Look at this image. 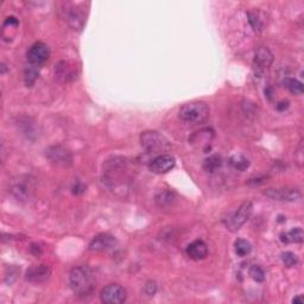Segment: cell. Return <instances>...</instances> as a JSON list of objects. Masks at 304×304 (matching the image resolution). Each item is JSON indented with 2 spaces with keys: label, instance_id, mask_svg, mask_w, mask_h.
I'll return each instance as SVG.
<instances>
[{
  "label": "cell",
  "instance_id": "obj_12",
  "mask_svg": "<svg viewBox=\"0 0 304 304\" xmlns=\"http://www.w3.org/2000/svg\"><path fill=\"white\" fill-rule=\"evenodd\" d=\"M51 276V269L48 265L40 264L27 269L25 273L26 281L31 283H43L48 281Z\"/></svg>",
  "mask_w": 304,
  "mask_h": 304
},
{
  "label": "cell",
  "instance_id": "obj_5",
  "mask_svg": "<svg viewBox=\"0 0 304 304\" xmlns=\"http://www.w3.org/2000/svg\"><path fill=\"white\" fill-rule=\"evenodd\" d=\"M252 210H253V204L251 202H244L238 208L237 211H234L230 218L226 220V227L231 232H237L240 230L248 218L251 216Z\"/></svg>",
  "mask_w": 304,
  "mask_h": 304
},
{
  "label": "cell",
  "instance_id": "obj_26",
  "mask_svg": "<svg viewBox=\"0 0 304 304\" xmlns=\"http://www.w3.org/2000/svg\"><path fill=\"white\" fill-rule=\"evenodd\" d=\"M282 262L284 263L285 266H288V268H292V266H296L298 264V257L295 253H292V252H283L281 254Z\"/></svg>",
  "mask_w": 304,
  "mask_h": 304
},
{
  "label": "cell",
  "instance_id": "obj_23",
  "mask_svg": "<svg viewBox=\"0 0 304 304\" xmlns=\"http://www.w3.org/2000/svg\"><path fill=\"white\" fill-rule=\"evenodd\" d=\"M230 162L234 169L239 170V171H245L250 168V160L246 158L244 155H234L231 157Z\"/></svg>",
  "mask_w": 304,
  "mask_h": 304
},
{
  "label": "cell",
  "instance_id": "obj_9",
  "mask_svg": "<svg viewBox=\"0 0 304 304\" xmlns=\"http://www.w3.org/2000/svg\"><path fill=\"white\" fill-rule=\"evenodd\" d=\"M265 195L277 201L293 202L300 199V191L295 188H277V189H268Z\"/></svg>",
  "mask_w": 304,
  "mask_h": 304
},
{
  "label": "cell",
  "instance_id": "obj_7",
  "mask_svg": "<svg viewBox=\"0 0 304 304\" xmlns=\"http://www.w3.org/2000/svg\"><path fill=\"white\" fill-rule=\"evenodd\" d=\"M126 290L119 284H109L100 292V298L106 304H121L126 300Z\"/></svg>",
  "mask_w": 304,
  "mask_h": 304
},
{
  "label": "cell",
  "instance_id": "obj_19",
  "mask_svg": "<svg viewBox=\"0 0 304 304\" xmlns=\"http://www.w3.org/2000/svg\"><path fill=\"white\" fill-rule=\"evenodd\" d=\"M281 240L285 244H291V242H302L304 240V232L300 227L292 228L288 233H283L281 235Z\"/></svg>",
  "mask_w": 304,
  "mask_h": 304
},
{
  "label": "cell",
  "instance_id": "obj_15",
  "mask_svg": "<svg viewBox=\"0 0 304 304\" xmlns=\"http://www.w3.org/2000/svg\"><path fill=\"white\" fill-rule=\"evenodd\" d=\"M214 138V131L210 128H203L201 131L194 133L189 138V142L193 145H197L200 148H204L210 144L211 139Z\"/></svg>",
  "mask_w": 304,
  "mask_h": 304
},
{
  "label": "cell",
  "instance_id": "obj_27",
  "mask_svg": "<svg viewBox=\"0 0 304 304\" xmlns=\"http://www.w3.org/2000/svg\"><path fill=\"white\" fill-rule=\"evenodd\" d=\"M250 276L253 278V281L262 283L265 281V272L259 265H253L250 269Z\"/></svg>",
  "mask_w": 304,
  "mask_h": 304
},
{
  "label": "cell",
  "instance_id": "obj_11",
  "mask_svg": "<svg viewBox=\"0 0 304 304\" xmlns=\"http://www.w3.org/2000/svg\"><path fill=\"white\" fill-rule=\"evenodd\" d=\"M117 239L114 235L108 233H101L94 237L90 244V250L93 252H105L115 247Z\"/></svg>",
  "mask_w": 304,
  "mask_h": 304
},
{
  "label": "cell",
  "instance_id": "obj_6",
  "mask_svg": "<svg viewBox=\"0 0 304 304\" xmlns=\"http://www.w3.org/2000/svg\"><path fill=\"white\" fill-rule=\"evenodd\" d=\"M47 158L51 163L60 166H69L73 163V155L70 150L62 145H54L47 149Z\"/></svg>",
  "mask_w": 304,
  "mask_h": 304
},
{
  "label": "cell",
  "instance_id": "obj_32",
  "mask_svg": "<svg viewBox=\"0 0 304 304\" xmlns=\"http://www.w3.org/2000/svg\"><path fill=\"white\" fill-rule=\"evenodd\" d=\"M277 108L279 109V111H283V109H286L288 108V102H281V104H279L278 106H277Z\"/></svg>",
  "mask_w": 304,
  "mask_h": 304
},
{
  "label": "cell",
  "instance_id": "obj_16",
  "mask_svg": "<svg viewBox=\"0 0 304 304\" xmlns=\"http://www.w3.org/2000/svg\"><path fill=\"white\" fill-rule=\"evenodd\" d=\"M273 61V55L271 54L268 48L265 47H259L257 51H255L254 56V63L257 64L259 69H268V68L272 64Z\"/></svg>",
  "mask_w": 304,
  "mask_h": 304
},
{
  "label": "cell",
  "instance_id": "obj_29",
  "mask_svg": "<svg viewBox=\"0 0 304 304\" xmlns=\"http://www.w3.org/2000/svg\"><path fill=\"white\" fill-rule=\"evenodd\" d=\"M157 291V285L155 282H148L144 286V292L148 296H153Z\"/></svg>",
  "mask_w": 304,
  "mask_h": 304
},
{
  "label": "cell",
  "instance_id": "obj_17",
  "mask_svg": "<svg viewBox=\"0 0 304 304\" xmlns=\"http://www.w3.org/2000/svg\"><path fill=\"white\" fill-rule=\"evenodd\" d=\"M155 201L160 208L171 207L177 201V196L171 190H160L157 193Z\"/></svg>",
  "mask_w": 304,
  "mask_h": 304
},
{
  "label": "cell",
  "instance_id": "obj_18",
  "mask_svg": "<svg viewBox=\"0 0 304 304\" xmlns=\"http://www.w3.org/2000/svg\"><path fill=\"white\" fill-rule=\"evenodd\" d=\"M55 74H56L57 78H60V80H62L64 82L70 81L71 78L76 76V73H75L74 68L70 67L69 63L67 62H60L59 64H56Z\"/></svg>",
  "mask_w": 304,
  "mask_h": 304
},
{
  "label": "cell",
  "instance_id": "obj_3",
  "mask_svg": "<svg viewBox=\"0 0 304 304\" xmlns=\"http://www.w3.org/2000/svg\"><path fill=\"white\" fill-rule=\"evenodd\" d=\"M35 181L29 176H18L11 181L10 191L17 200L29 201L35 193Z\"/></svg>",
  "mask_w": 304,
  "mask_h": 304
},
{
  "label": "cell",
  "instance_id": "obj_24",
  "mask_svg": "<svg viewBox=\"0 0 304 304\" xmlns=\"http://www.w3.org/2000/svg\"><path fill=\"white\" fill-rule=\"evenodd\" d=\"M234 248L235 253H237L239 257H246V255L250 254L252 251L251 244L247 240H245V239H238V240H235Z\"/></svg>",
  "mask_w": 304,
  "mask_h": 304
},
{
  "label": "cell",
  "instance_id": "obj_8",
  "mask_svg": "<svg viewBox=\"0 0 304 304\" xmlns=\"http://www.w3.org/2000/svg\"><path fill=\"white\" fill-rule=\"evenodd\" d=\"M49 47L43 42H37L32 44L30 47L29 51H27V60H29V63L32 64V66L39 67L47 62L48 59H49Z\"/></svg>",
  "mask_w": 304,
  "mask_h": 304
},
{
  "label": "cell",
  "instance_id": "obj_30",
  "mask_svg": "<svg viewBox=\"0 0 304 304\" xmlns=\"http://www.w3.org/2000/svg\"><path fill=\"white\" fill-rule=\"evenodd\" d=\"M84 190H86V187H84L83 184L80 182L75 183V186L73 187V193L76 194V195H78V194H82Z\"/></svg>",
  "mask_w": 304,
  "mask_h": 304
},
{
  "label": "cell",
  "instance_id": "obj_10",
  "mask_svg": "<svg viewBox=\"0 0 304 304\" xmlns=\"http://www.w3.org/2000/svg\"><path fill=\"white\" fill-rule=\"evenodd\" d=\"M176 164V159L170 155H160L156 158H153L150 162L149 168L153 173L157 175H162V173L169 172L170 170L173 169Z\"/></svg>",
  "mask_w": 304,
  "mask_h": 304
},
{
  "label": "cell",
  "instance_id": "obj_22",
  "mask_svg": "<svg viewBox=\"0 0 304 304\" xmlns=\"http://www.w3.org/2000/svg\"><path fill=\"white\" fill-rule=\"evenodd\" d=\"M284 86L286 90H288L290 93L295 94V95H302L304 92V87L303 83L296 78L292 77H288L284 80Z\"/></svg>",
  "mask_w": 304,
  "mask_h": 304
},
{
  "label": "cell",
  "instance_id": "obj_25",
  "mask_svg": "<svg viewBox=\"0 0 304 304\" xmlns=\"http://www.w3.org/2000/svg\"><path fill=\"white\" fill-rule=\"evenodd\" d=\"M39 70L37 69L36 66H32V64H30V67L26 68L25 70V82L27 86H32L33 83H35L37 77H38Z\"/></svg>",
  "mask_w": 304,
  "mask_h": 304
},
{
  "label": "cell",
  "instance_id": "obj_20",
  "mask_svg": "<svg viewBox=\"0 0 304 304\" xmlns=\"http://www.w3.org/2000/svg\"><path fill=\"white\" fill-rule=\"evenodd\" d=\"M18 26H19V22L16 17L13 16L8 17V18L5 19L4 24H3V39H4L5 42H10V40H11L10 31L13 30V31L16 32V30L18 29Z\"/></svg>",
  "mask_w": 304,
  "mask_h": 304
},
{
  "label": "cell",
  "instance_id": "obj_31",
  "mask_svg": "<svg viewBox=\"0 0 304 304\" xmlns=\"http://www.w3.org/2000/svg\"><path fill=\"white\" fill-rule=\"evenodd\" d=\"M304 302V299H303V297L300 296V295H298V296H296L295 298L292 299V303H298V304H302Z\"/></svg>",
  "mask_w": 304,
  "mask_h": 304
},
{
  "label": "cell",
  "instance_id": "obj_21",
  "mask_svg": "<svg viewBox=\"0 0 304 304\" xmlns=\"http://www.w3.org/2000/svg\"><path fill=\"white\" fill-rule=\"evenodd\" d=\"M221 165H223V159H221V157L218 155L209 156L203 162V169L206 170L207 172H210V173L218 171V170L221 168Z\"/></svg>",
  "mask_w": 304,
  "mask_h": 304
},
{
  "label": "cell",
  "instance_id": "obj_2",
  "mask_svg": "<svg viewBox=\"0 0 304 304\" xmlns=\"http://www.w3.org/2000/svg\"><path fill=\"white\" fill-rule=\"evenodd\" d=\"M210 109L203 101H191L184 104L180 109V118L189 124H201L209 117Z\"/></svg>",
  "mask_w": 304,
  "mask_h": 304
},
{
  "label": "cell",
  "instance_id": "obj_13",
  "mask_svg": "<svg viewBox=\"0 0 304 304\" xmlns=\"http://www.w3.org/2000/svg\"><path fill=\"white\" fill-rule=\"evenodd\" d=\"M187 254L193 260H202L208 254V247L206 242L202 240L193 241L191 244L188 245Z\"/></svg>",
  "mask_w": 304,
  "mask_h": 304
},
{
  "label": "cell",
  "instance_id": "obj_14",
  "mask_svg": "<svg viewBox=\"0 0 304 304\" xmlns=\"http://www.w3.org/2000/svg\"><path fill=\"white\" fill-rule=\"evenodd\" d=\"M66 20L74 30H81L84 25V22H86V17L80 9L71 8L67 10Z\"/></svg>",
  "mask_w": 304,
  "mask_h": 304
},
{
  "label": "cell",
  "instance_id": "obj_4",
  "mask_svg": "<svg viewBox=\"0 0 304 304\" xmlns=\"http://www.w3.org/2000/svg\"><path fill=\"white\" fill-rule=\"evenodd\" d=\"M141 144L148 152H163L170 149V143L162 133L145 131L141 135Z\"/></svg>",
  "mask_w": 304,
  "mask_h": 304
},
{
  "label": "cell",
  "instance_id": "obj_28",
  "mask_svg": "<svg viewBox=\"0 0 304 304\" xmlns=\"http://www.w3.org/2000/svg\"><path fill=\"white\" fill-rule=\"evenodd\" d=\"M247 16H248V22H250L251 26L253 27L254 31H258V32L262 31V30H263V23H262V20L259 19V17L257 15H254V13H252V12H248Z\"/></svg>",
  "mask_w": 304,
  "mask_h": 304
},
{
  "label": "cell",
  "instance_id": "obj_1",
  "mask_svg": "<svg viewBox=\"0 0 304 304\" xmlns=\"http://www.w3.org/2000/svg\"><path fill=\"white\" fill-rule=\"evenodd\" d=\"M69 285L78 297H88L95 288V276L88 266H77L69 273Z\"/></svg>",
  "mask_w": 304,
  "mask_h": 304
}]
</instances>
